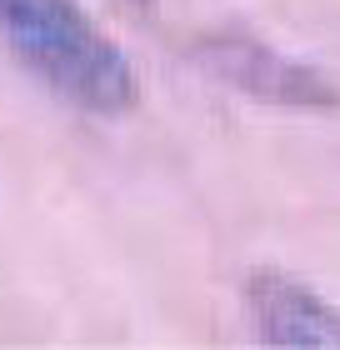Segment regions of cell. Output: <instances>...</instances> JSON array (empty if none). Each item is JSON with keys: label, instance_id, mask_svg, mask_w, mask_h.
<instances>
[{"label": "cell", "instance_id": "obj_3", "mask_svg": "<svg viewBox=\"0 0 340 350\" xmlns=\"http://www.w3.org/2000/svg\"><path fill=\"white\" fill-rule=\"evenodd\" d=\"M246 310L265 345L285 350H340V310L285 270H250Z\"/></svg>", "mask_w": 340, "mask_h": 350}, {"label": "cell", "instance_id": "obj_1", "mask_svg": "<svg viewBox=\"0 0 340 350\" xmlns=\"http://www.w3.org/2000/svg\"><path fill=\"white\" fill-rule=\"evenodd\" d=\"M0 36L45 85L80 110L90 116L135 110V66L75 0H0Z\"/></svg>", "mask_w": 340, "mask_h": 350}, {"label": "cell", "instance_id": "obj_2", "mask_svg": "<svg viewBox=\"0 0 340 350\" xmlns=\"http://www.w3.org/2000/svg\"><path fill=\"white\" fill-rule=\"evenodd\" d=\"M196 60L215 75L220 85H231L250 100L265 105H290V110H330L340 105V85L330 75H320L305 60L280 55L265 40L250 36H205L196 45Z\"/></svg>", "mask_w": 340, "mask_h": 350}, {"label": "cell", "instance_id": "obj_4", "mask_svg": "<svg viewBox=\"0 0 340 350\" xmlns=\"http://www.w3.org/2000/svg\"><path fill=\"white\" fill-rule=\"evenodd\" d=\"M116 5H125V10H140V15H151V10H155V0H116Z\"/></svg>", "mask_w": 340, "mask_h": 350}]
</instances>
